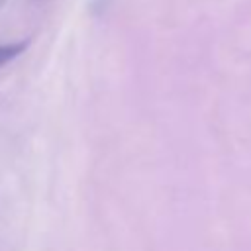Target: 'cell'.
<instances>
[{
  "label": "cell",
  "instance_id": "cell-1",
  "mask_svg": "<svg viewBox=\"0 0 251 251\" xmlns=\"http://www.w3.org/2000/svg\"><path fill=\"white\" fill-rule=\"evenodd\" d=\"M27 45H29L27 39H24V41H12V43H2L0 45V67L8 65L12 59L20 57L27 49Z\"/></svg>",
  "mask_w": 251,
  "mask_h": 251
},
{
  "label": "cell",
  "instance_id": "cell-2",
  "mask_svg": "<svg viewBox=\"0 0 251 251\" xmlns=\"http://www.w3.org/2000/svg\"><path fill=\"white\" fill-rule=\"evenodd\" d=\"M8 0H0V8H4V4H6Z\"/></svg>",
  "mask_w": 251,
  "mask_h": 251
}]
</instances>
